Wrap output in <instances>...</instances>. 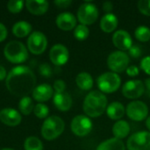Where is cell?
Instances as JSON below:
<instances>
[{"label": "cell", "mask_w": 150, "mask_h": 150, "mask_svg": "<svg viewBox=\"0 0 150 150\" xmlns=\"http://www.w3.org/2000/svg\"><path fill=\"white\" fill-rule=\"evenodd\" d=\"M6 76H6V70H5V69L3 66L0 65V81L5 79Z\"/></svg>", "instance_id": "cell-41"}, {"label": "cell", "mask_w": 150, "mask_h": 150, "mask_svg": "<svg viewBox=\"0 0 150 150\" xmlns=\"http://www.w3.org/2000/svg\"><path fill=\"white\" fill-rule=\"evenodd\" d=\"M32 31V25L30 23L25 20L18 21L12 26V33L18 38H23L30 34Z\"/></svg>", "instance_id": "cell-25"}, {"label": "cell", "mask_w": 150, "mask_h": 150, "mask_svg": "<svg viewBox=\"0 0 150 150\" xmlns=\"http://www.w3.org/2000/svg\"><path fill=\"white\" fill-rule=\"evenodd\" d=\"M26 9L33 15H43L48 10L49 4L46 0H27L25 2Z\"/></svg>", "instance_id": "cell-19"}, {"label": "cell", "mask_w": 150, "mask_h": 150, "mask_svg": "<svg viewBox=\"0 0 150 150\" xmlns=\"http://www.w3.org/2000/svg\"><path fill=\"white\" fill-rule=\"evenodd\" d=\"M137 5L142 14L150 17V0H140Z\"/></svg>", "instance_id": "cell-32"}, {"label": "cell", "mask_w": 150, "mask_h": 150, "mask_svg": "<svg viewBox=\"0 0 150 150\" xmlns=\"http://www.w3.org/2000/svg\"><path fill=\"white\" fill-rule=\"evenodd\" d=\"M119 24L118 18L113 13H105L100 20V28L103 32L106 33H112L115 31Z\"/></svg>", "instance_id": "cell-20"}, {"label": "cell", "mask_w": 150, "mask_h": 150, "mask_svg": "<svg viewBox=\"0 0 150 150\" xmlns=\"http://www.w3.org/2000/svg\"><path fill=\"white\" fill-rule=\"evenodd\" d=\"M65 123L58 116H50L45 120L41 127V134L47 141L58 138L64 131Z\"/></svg>", "instance_id": "cell-3"}, {"label": "cell", "mask_w": 150, "mask_h": 150, "mask_svg": "<svg viewBox=\"0 0 150 150\" xmlns=\"http://www.w3.org/2000/svg\"><path fill=\"white\" fill-rule=\"evenodd\" d=\"M36 84V77L30 68L17 66L11 69L5 80L8 91L16 97H28L33 93Z\"/></svg>", "instance_id": "cell-1"}, {"label": "cell", "mask_w": 150, "mask_h": 150, "mask_svg": "<svg viewBox=\"0 0 150 150\" xmlns=\"http://www.w3.org/2000/svg\"><path fill=\"white\" fill-rule=\"evenodd\" d=\"M127 150H150V132L140 131L130 135L127 142Z\"/></svg>", "instance_id": "cell-9"}, {"label": "cell", "mask_w": 150, "mask_h": 150, "mask_svg": "<svg viewBox=\"0 0 150 150\" xmlns=\"http://www.w3.org/2000/svg\"><path fill=\"white\" fill-rule=\"evenodd\" d=\"M21 115L20 113L12 108H4L0 111V120L9 126V127H16L21 122Z\"/></svg>", "instance_id": "cell-15"}, {"label": "cell", "mask_w": 150, "mask_h": 150, "mask_svg": "<svg viewBox=\"0 0 150 150\" xmlns=\"http://www.w3.org/2000/svg\"><path fill=\"white\" fill-rule=\"evenodd\" d=\"M56 25L62 31H70L76 26V18L71 12L60 13L56 18Z\"/></svg>", "instance_id": "cell-16"}, {"label": "cell", "mask_w": 150, "mask_h": 150, "mask_svg": "<svg viewBox=\"0 0 150 150\" xmlns=\"http://www.w3.org/2000/svg\"><path fill=\"white\" fill-rule=\"evenodd\" d=\"M33 112L39 119H46L49 113V109L45 104L39 103L34 106Z\"/></svg>", "instance_id": "cell-30"}, {"label": "cell", "mask_w": 150, "mask_h": 150, "mask_svg": "<svg viewBox=\"0 0 150 150\" xmlns=\"http://www.w3.org/2000/svg\"><path fill=\"white\" fill-rule=\"evenodd\" d=\"M39 71H40V75H42L43 76H45L47 78L51 77V76L53 74V69H52L51 66L48 63H47V62H44V63L40 65Z\"/></svg>", "instance_id": "cell-33"}, {"label": "cell", "mask_w": 150, "mask_h": 150, "mask_svg": "<svg viewBox=\"0 0 150 150\" xmlns=\"http://www.w3.org/2000/svg\"><path fill=\"white\" fill-rule=\"evenodd\" d=\"M146 127L149 129V132H150V116L146 119Z\"/></svg>", "instance_id": "cell-43"}, {"label": "cell", "mask_w": 150, "mask_h": 150, "mask_svg": "<svg viewBox=\"0 0 150 150\" xmlns=\"http://www.w3.org/2000/svg\"><path fill=\"white\" fill-rule=\"evenodd\" d=\"M96 150H126V147L122 140L112 137L101 142Z\"/></svg>", "instance_id": "cell-23"}, {"label": "cell", "mask_w": 150, "mask_h": 150, "mask_svg": "<svg viewBox=\"0 0 150 150\" xmlns=\"http://www.w3.org/2000/svg\"><path fill=\"white\" fill-rule=\"evenodd\" d=\"M7 37V29L5 25L0 23V42L4 41Z\"/></svg>", "instance_id": "cell-39"}, {"label": "cell", "mask_w": 150, "mask_h": 150, "mask_svg": "<svg viewBox=\"0 0 150 150\" xmlns=\"http://www.w3.org/2000/svg\"><path fill=\"white\" fill-rule=\"evenodd\" d=\"M99 11L96 4L91 2L82 4L77 10V19L84 25L94 24L98 18Z\"/></svg>", "instance_id": "cell-7"}, {"label": "cell", "mask_w": 150, "mask_h": 150, "mask_svg": "<svg viewBox=\"0 0 150 150\" xmlns=\"http://www.w3.org/2000/svg\"><path fill=\"white\" fill-rule=\"evenodd\" d=\"M145 91V86L142 81L138 79H133L127 81L122 86V94L126 98L136 99L141 98Z\"/></svg>", "instance_id": "cell-11"}, {"label": "cell", "mask_w": 150, "mask_h": 150, "mask_svg": "<svg viewBox=\"0 0 150 150\" xmlns=\"http://www.w3.org/2000/svg\"><path fill=\"white\" fill-rule=\"evenodd\" d=\"M134 37L141 42L150 40V29L146 25H140L134 31Z\"/></svg>", "instance_id": "cell-28"}, {"label": "cell", "mask_w": 150, "mask_h": 150, "mask_svg": "<svg viewBox=\"0 0 150 150\" xmlns=\"http://www.w3.org/2000/svg\"><path fill=\"white\" fill-rule=\"evenodd\" d=\"M112 134L114 138H117L119 140L125 139L129 135L130 133V125L127 120H120L114 123L112 127Z\"/></svg>", "instance_id": "cell-22"}, {"label": "cell", "mask_w": 150, "mask_h": 150, "mask_svg": "<svg viewBox=\"0 0 150 150\" xmlns=\"http://www.w3.org/2000/svg\"><path fill=\"white\" fill-rule=\"evenodd\" d=\"M70 128L75 135L78 137H84L92 131L93 123L88 116L77 115L73 118Z\"/></svg>", "instance_id": "cell-8"}, {"label": "cell", "mask_w": 150, "mask_h": 150, "mask_svg": "<svg viewBox=\"0 0 150 150\" xmlns=\"http://www.w3.org/2000/svg\"><path fill=\"white\" fill-rule=\"evenodd\" d=\"M145 85H146L147 89L150 91V77L146 79V81H145Z\"/></svg>", "instance_id": "cell-42"}, {"label": "cell", "mask_w": 150, "mask_h": 150, "mask_svg": "<svg viewBox=\"0 0 150 150\" xmlns=\"http://www.w3.org/2000/svg\"><path fill=\"white\" fill-rule=\"evenodd\" d=\"M24 4L25 3L22 0H10L7 3V8L11 12L18 13L23 9Z\"/></svg>", "instance_id": "cell-31"}, {"label": "cell", "mask_w": 150, "mask_h": 150, "mask_svg": "<svg viewBox=\"0 0 150 150\" xmlns=\"http://www.w3.org/2000/svg\"><path fill=\"white\" fill-rule=\"evenodd\" d=\"M49 58L55 66H62L67 63L69 58L68 48L62 44L54 45L49 51Z\"/></svg>", "instance_id": "cell-13"}, {"label": "cell", "mask_w": 150, "mask_h": 150, "mask_svg": "<svg viewBox=\"0 0 150 150\" xmlns=\"http://www.w3.org/2000/svg\"><path fill=\"white\" fill-rule=\"evenodd\" d=\"M126 73H127V76H129L131 77H134V76H137L140 74V70H139V68L137 66H135V65H130L127 69Z\"/></svg>", "instance_id": "cell-37"}, {"label": "cell", "mask_w": 150, "mask_h": 150, "mask_svg": "<svg viewBox=\"0 0 150 150\" xmlns=\"http://www.w3.org/2000/svg\"><path fill=\"white\" fill-rule=\"evenodd\" d=\"M27 47L31 53L34 54H40L47 47V37L41 32H33L28 37Z\"/></svg>", "instance_id": "cell-12"}, {"label": "cell", "mask_w": 150, "mask_h": 150, "mask_svg": "<svg viewBox=\"0 0 150 150\" xmlns=\"http://www.w3.org/2000/svg\"><path fill=\"white\" fill-rule=\"evenodd\" d=\"M72 4L71 0H55L54 4L59 8H68Z\"/></svg>", "instance_id": "cell-38"}, {"label": "cell", "mask_w": 150, "mask_h": 150, "mask_svg": "<svg viewBox=\"0 0 150 150\" xmlns=\"http://www.w3.org/2000/svg\"><path fill=\"white\" fill-rule=\"evenodd\" d=\"M141 69L147 74L150 76V55L145 56L141 61Z\"/></svg>", "instance_id": "cell-34"}, {"label": "cell", "mask_w": 150, "mask_h": 150, "mask_svg": "<svg viewBox=\"0 0 150 150\" xmlns=\"http://www.w3.org/2000/svg\"><path fill=\"white\" fill-rule=\"evenodd\" d=\"M54 90L55 91V93H62L64 92L66 90V83L63 80H56L54 83Z\"/></svg>", "instance_id": "cell-36"}, {"label": "cell", "mask_w": 150, "mask_h": 150, "mask_svg": "<svg viewBox=\"0 0 150 150\" xmlns=\"http://www.w3.org/2000/svg\"><path fill=\"white\" fill-rule=\"evenodd\" d=\"M5 58L12 63H22L28 58L25 46L18 40H11L6 44L4 49Z\"/></svg>", "instance_id": "cell-4"}, {"label": "cell", "mask_w": 150, "mask_h": 150, "mask_svg": "<svg viewBox=\"0 0 150 150\" xmlns=\"http://www.w3.org/2000/svg\"><path fill=\"white\" fill-rule=\"evenodd\" d=\"M0 150H14L12 149H9V148H4V149H2Z\"/></svg>", "instance_id": "cell-44"}, {"label": "cell", "mask_w": 150, "mask_h": 150, "mask_svg": "<svg viewBox=\"0 0 150 150\" xmlns=\"http://www.w3.org/2000/svg\"><path fill=\"white\" fill-rule=\"evenodd\" d=\"M24 148L25 150H43V144L39 138L30 136L25 139Z\"/></svg>", "instance_id": "cell-27"}, {"label": "cell", "mask_w": 150, "mask_h": 150, "mask_svg": "<svg viewBox=\"0 0 150 150\" xmlns=\"http://www.w3.org/2000/svg\"><path fill=\"white\" fill-rule=\"evenodd\" d=\"M107 108L106 96L99 91H90L85 97L83 109L89 118H98L101 116Z\"/></svg>", "instance_id": "cell-2"}, {"label": "cell", "mask_w": 150, "mask_h": 150, "mask_svg": "<svg viewBox=\"0 0 150 150\" xmlns=\"http://www.w3.org/2000/svg\"><path fill=\"white\" fill-rule=\"evenodd\" d=\"M76 83L78 88L83 91H90L93 87V78L87 72H81L76 77Z\"/></svg>", "instance_id": "cell-24"}, {"label": "cell", "mask_w": 150, "mask_h": 150, "mask_svg": "<svg viewBox=\"0 0 150 150\" xmlns=\"http://www.w3.org/2000/svg\"><path fill=\"white\" fill-rule=\"evenodd\" d=\"M34 100L38 102H45L54 96V89L47 83H42L36 86L32 93Z\"/></svg>", "instance_id": "cell-17"}, {"label": "cell", "mask_w": 150, "mask_h": 150, "mask_svg": "<svg viewBox=\"0 0 150 150\" xmlns=\"http://www.w3.org/2000/svg\"><path fill=\"white\" fill-rule=\"evenodd\" d=\"M112 43L120 49V51H126L129 50V48L133 46V40L130 33L125 30H118L116 31L112 38Z\"/></svg>", "instance_id": "cell-14"}, {"label": "cell", "mask_w": 150, "mask_h": 150, "mask_svg": "<svg viewBox=\"0 0 150 150\" xmlns=\"http://www.w3.org/2000/svg\"><path fill=\"white\" fill-rule=\"evenodd\" d=\"M89 34H90V30L87 27V25L80 24L76 25V28L74 29V36L77 40L83 41L86 40L89 37Z\"/></svg>", "instance_id": "cell-29"}, {"label": "cell", "mask_w": 150, "mask_h": 150, "mask_svg": "<svg viewBox=\"0 0 150 150\" xmlns=\"http://www.w3.org/2000/svg\"><path fill=\"white\" fill-rule=\"evenodd\" d=\"M126 113L127 117L134 121H142L148 118L149 107L144 102L134 100L127 105Z\"/></svg>", "instance_id": "cell-10"}, {"label": "cell", "mask_w": 150, "mask_h": 150, "mask_svg": "<svg viewBox=\"0 0 150 150\" xmlns=\"http://www.w3.org/2000/svg\"><path fill=\"white\" fill-rule=\"evenodd\" d=\"M130 58L128 54L123 51L112 52L107 57V66L113 73H122L127 70L129 66Z\"/></svg>", "instance_id": "cell-6"}, {"label": "cell", "mask_w": 150, "mask_h": 150, "mask_svg": "<svg viewBox=\"0 0 150 150\" xmlns=\"http://www.w3.org/2000/svg\"><path fill=\"white\" fill-rule=\"evenodd\" d=\"M128 52H129V55H130L131 57L134 58V59L139 58V57L142 55V48H141V47H139L138 45H133V46L129 48Z\"/></svg>", "instance_id": "cell-35"}, {"label": "cell", "mask_w": 150, "mask_h": 150, "mask_svg": "<svg viewBox=\"0 0 150 150\" xmlns=\"http://www.w3.org/2000/svg\"><path fill=\"white\" fill-rule=\"evenodd\" d=\"M103 10L106 13H112V11L113 10V4L111 1H105L103 4Z\"/></svg>", "instance_id": "cell-40"}, {"label": "cell", "mask_w": 150, "mask_h": 150, "mask_svg": "<svg viewBox=\"0 0 150 150\" xmlns=\"http://www.w3.org/2000/svg\"><path fill=\"white\" fill-rule=\"evenodd\" d=\"M97 84L99 91L104 94H112L117 91L121 84L120 76L113 72H105L100 75L97 79Z\"/></svg>", "instance_id": "cell-5"}, {"label": "cell", "mask_w": 150, "mask_h": 150, "mask_svg": "<svg viewBox=\"0 0 150 150\" xmlns=\"http://www.w3.org/2000/svg\"><path fill=\"white\" fill-rule=\"evenodd\" d=\"M53 102L54 106L62 112H67L72 106V98L65 91L62 93H54L53 96Z\"/></svg>", "instance_id": "cell-18"}, {"label": "cell", "mask_w": 150, "mask_h": 150, "mask_svg": "<svg viewBox=\"0 0 150 150\" xmlns=\"http://www.w3.org/2000/svg\"><path fill=\"white\" fill-rule=\"evenodd\" d=\"M126 113V108L120 102H112L106 108L107 116L112 120H120Z\"/></svg>", "instance_id": "cell-21"}, {"label": "cell", "mask_w": 150, "mask_h": 150, "mask_svg": "<svg viewBox=\"0 0 150 150\" xmlns=\"http://www.w3.org/2000/svg\"><path fill=\"white\" fill-rule=\"evenodd\" d=\"M18 108L21 113L24 115H29L33 111V103L30 97H24L19 100Z\"/></svg>", "instance_id": "cell-26"}]
</instances>
